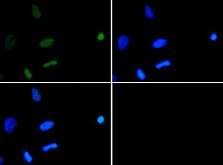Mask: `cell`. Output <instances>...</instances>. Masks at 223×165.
I'll use <instances>...</instances> for the list:
<instances>
[{
    "label": "cell",
    "instance_id": "2",
    "mask_svg": "<svg viewBox=\"0 0 223 165\" xmlns=\"http://www.w3.org/2000/svg\"><path fill=\"white\" fill-rule=\"evenodd\" d=\"M131 42V39L127 35H119L117 39V49L119 51L126 50Z\"/></svg>",
    "mask_w": 223,
    "mask_h": 165
},
{
    "label": "cell",
    "instance_id": "3",
    "mask_svg": "<svg viewBox=\"0 0 223 165\" xmlns=\"http://www.w3.org/2000/svg\"><path fill=\"white\" fill-rule=\"evenodd\" d=\"M17 38L13 35H7L5 39V47L8 50H11L15 46Z\"/></svg>",
    "mask_w": 223,
    "mask_h": 165
},
{
    "label": "cell",
    "instance_id": "18",
    "mask_svg": "<svg viewBox=\"0 0 223 165\" xmlns=\"http://www.w3.org/2000/svg\"><path fill=\"white\" fill-rule=\"evenodd\" d=\"M104 34H103V33L99 34L98 35V36H97L98 39L99 40H101L104 39Z\"/></svg>",
    "mask_w": 223,
    "mask_h": 165
},
{
    "label": "cell",
    "instance_id": "17",
    "mask_svg": "<svg viewBox=\"0 0 223 165\" xmlns=\"http://www.w3.org/2000/svg\"><path fill=\"white\" fill-rule=\"evenodd\" d=\"M210 39L211 41H216L217 39V35L215 33H212L210 36Z\"/></svg>",
    "mask_w": 223,
    "mask_h": 165
},
{
    "label": "cell",
    "instance_id": "9",
    "mask_svg": "<svg viewBox=\"0 0 223 165\" xmlns=\"http://www.w3.org/2000/svg\"><path fill=\"white\" fill-rule=\"evenodd\" d=\"M32 14L34 18L40 19L41 17V12L40 8L36 5H33L31 6Z\"/></svg>",
    "mask_w": 223,
    "mask_h": 165
},
{
    "label": "cell",
    "instance_id": "4",
    "mask_svg": "<svg viewBox=\"0 0 223 165\" xmlns=\"http://www.w3.org/2000/svg\"><path fill=\"white\" fill-rule=\"evenodd\" d=\"M168 43V40L165 38L159 37L152 42V46L155 49H159L165 46Z\"/></svg>",
    "mask_w": 223,
    "mask_h": 165
},
{
    "label": "cell",
    "instance_id": "15",
    "mask_svg": "<svg viewBox=\"0 0 223 165\" xmlns=\"http://www.w3.org/2000/svg\"><path fill=\"white\" fill-rule=\"evenodd\" d=\"M24 74L26 78L28 79V80H30L33 78V74L29 70V69L27 68H25L24 70Z\"/></svg>",
    "mask_w": 223,
    "mask_h": 165
},
{
    "label": "cell",
    "instance_id": "12",
    "mask_svg": "<svg viewBox=\"0 0 223 165\" xmlns=\"http://www.w3.org/2000/svg\"><path fill=\"white\" fill-rule=\"evenodd\" d=\"M136 75L137 78L141 81H143L146 78V74L142 68H138L136 70Z\"/></svg>",
    "mask_w": 223,
    "mask_h": 165
},
{
    "label": "cell",
    "instance_id": "10",
    "mask_svg": "<svg viewBox=\"0 0 223 165\" xmlns=\"http://www.w3.org/2000/svg\"><path fill=\"white\" fill-rule=\"evenodd\" d=\"M171 64H172V62H171V60H170L169 59H166V60H163L162 62H158L155 64V67L156 69L160 70V69H162V68L164 67H170Z\"/></svg>",
    "mask_w": 223,
    "mask_h": 165
},
{
    "label": "cell",
    "instance_id": "13",
    "mask_svg": "<svg viewBox=\"0 0 223 165\" xmlns=\"http://www.w3.org/2000/svg\"><path fill=\"white\" fill-rule=\"evenodd\" d=\"M23 158L25 162L28 164H31L33 161V157L30 153V152L25 151L23 152Z\"/></svg>",
    "mask_w": 223,
    "mask_h": 165
},
{
    "label": "cell",
    "instance_id": "6",
    "mask_svg": "<svg viewBox=\"0 0 223 165\" xmlns=\"http://www.w3.org/2000/svg\"><path fill=\"white\" fill-rule=\"evenodd\" d=\"M55 42V40L53 38L48 37L43 39L39 43V46L42 48H47L53 45Z\"/></svg>",
    "mask_w": 223,
    "mask_h": 165
},
{
    "label": "cell",
    "instance_id": "7",
    "mask_svg": "<svg viewBox=\"0 0 223 165\" xmlns=\"http://www.w3.org/2000/svg\"><path fill=\"white\" fill-rule=\"evenodd\" d=\"M31 94H32V98L34 102H40L41 99V95L39 92V90L35 88H33L31 89Z\"/></svg>",
    "mask_w": 223,
    "mask_h": 165
},
{
    "label": "cell",
    "instance_id": "16",
    "mask_svg": "<svg viewBox=\"0 0 223 165\" xmlns=\"http://www.w3.org/2000/svg\"><path fill=\"white\" fill-rule=\"evenodd\" d=\"M104 121H105V118L103 116H100L97 117V123L102 124L104 122Z\"/></svg>",
    "mask_w": 223,
    "mask_h": 165
},
{
    "label": "cell",
    "instance_id": "19",
    "mask_svg": "<svg viewBox=\"0 0 223 165\" xmlns=\"http://www.w3.org/2000/svg\"><path fill=\"white\" fill-rule=\"evenodd\" d=\"M112 81H113V82H116V81L117 80V76L115 75V74H113V75L112 76Z\"/></svg>",
    "mask_w": 223,
    "mask_h": 165
},
{
    "label": "cell",
    "instance_id": "5",
    "mask_svg": "<svg viewBox=\"0 0 223 165\" xmlns=\"http://www.w3.org/2000/svg\"><path fill=\"white\" fill-rule=\"evenodd\" d=\"M55 125V123L53 121H46L39 125V129L41 131L45 132V131H49L53 128Z\"/></svg>",
    "mask_w": 223,
    "mask_h": 165
},
{
    "label": "cell",
    "instance_id": "20",
    "mask_svg": "<svg viewBox=\"0 0 223 165\" xmlns=\"http://www.w3.org/2000/svg\"><path fill=\"white\" fill-rule=\"evenodd\" d=\"M4 163V159L2 157H0V165H2Z\"/></svg>",
    "mask_w": 223,
    "mask_h": 165
},
{
    "label": "cell",
    "instance_id": "8",
    "mask_svg": "<svg viewBox=\"0 0 223 165\" xmlns=\"http://www.w3.org/2000/svg\"><path fill=\"white\" fill-rule=\"evenodd\" d=\"M145 10V17L149 20H152L155 17V14L154 10L150 6L146 5L144 6Z\"/></svg>",
    "mask_w": 223,
    "mask_h": 165
},
{
    "label": "cell",
    "instance_id": "11",
    "mask_svg": "<svg viewBox=\"0 0 223 165\" xmlns=\"http://www.w3.org/2000/svg\"><path fill=\"white\" fill-rule=\"evenodd\" d=\"M58 147V144L55 142H51L50 144H47L44 146L42 147V151L43 152L49 151L51 149H56Z\"/></svg>",
    "mask_w": 223,
    "mask_h": 165
},
{
    "label": "cell",
    "instance_id": "1",
    "mask_svg": "<svg viewBox=\"0 0 223 165\" xmlns=\"http://www.w3.org/2000/svg\"><path fill=\"white\" fill-rule=\"evenodd\" d=\"M17 125V122L16 119L14 117H7L3 123L4 131L7 134L12 133L16 128V127Z\"/></svg>",
    "mask_w": 223,
    "mask_h": 165
},
{
    "label": "cell",
    "instance_id": "14",
    "mask_svg": "<svg viewBox=\"0 0 223 165\" xmlns=\"http://www.w3.org/2000/svg\"><path fill=\"white\" fill-rule=\"evenodd\" d=\"M58 64V62L57 60H51L50 62H47L46 63H44L43 64V67L44 68H49V67H51V66H55Z\"/></svg>",
    "mask_w": 223,
    "mask_h": 165
}]
</instances>
